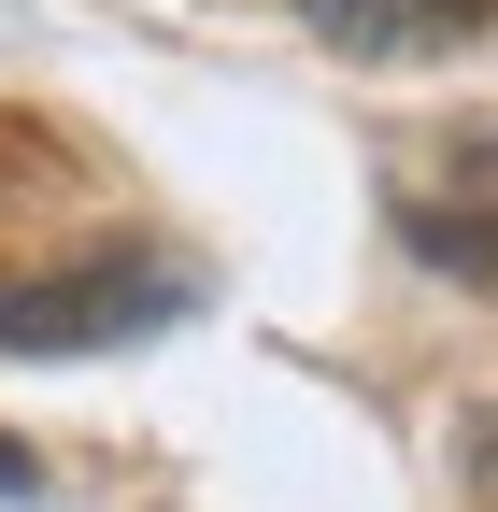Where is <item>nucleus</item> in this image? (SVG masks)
<instances>
[{"label":"nucleus","instance_id":"f257e3e1","mask_svg":"<svg viewBox=\"0 0 498 512\" xmlns=\"http://www.w3.org/2000/svg\"><path fill=\"white\" fill-rule=\"evenodd\" d=\"M200 313V271L185 256H143V242H86L57 271H0V356H114Z\"/></svg>","mask_w":498,"mask_h":512},{"label":"nucleus","instance_id":"f03ea898","mask_svg":"<svg viewBox=\"0 0 498 512\" xmlns=\"http://www.w3.org/2000/svg\"><path fill=\"white\" fill-rule=\"evenodd\" d=\"M498 0H299V29L342 57H456Z\"/></svg>","mask_w":498,"mask_h":512},{"label":"nucleus","instance_id":"7ed1b4c3","mask_svg":"<svg viewBox=\"0 0 498 512\" xmlns=\"http://www.w3.org/2000/svg\"><path fill=\"white\" fill-rule=\"evenodd\" d=\"M0 498H43V456H29L15 427H0Z\"/></svg>","mask_w":498,"mask_h":512}]
</instances>
